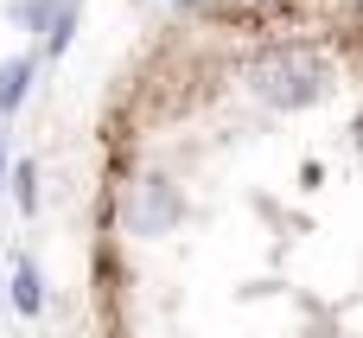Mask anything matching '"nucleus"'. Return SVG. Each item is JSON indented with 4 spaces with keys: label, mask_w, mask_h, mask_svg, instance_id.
I'll use <instances>...</instances> for the list:
<instances>
[{
    "label": "nucleus",
    "mask_w": 363,
    "mask_h": 338,
    "mask_svg": "<svg viewBox=\"0 0 363 338\" xmlns=\"http://www.w3.org/2000/svg\"><path fill=\"white\" fill-rule=\"evenodd\" d=\"M249 89L268 102V109H313L325 96V70L306 45H268L249 70Z\"/></svg>",
    "instance_id": "obj_1"
},
{
    "label": "nucleus",
    "mask_w": 363,
    "mask_h": 338,
    "mask_svg": "<svg viewBox=\"0 0 363 338\" xmlns=\"http://www.w3.org/2000/svg\"><path fill=\"white\" fill-rule=\"evenodd\" d=\"M179 211H185L179 185H172V179H147V185L134 192V211H128V224H134V236H166V230L179 224Z\"/></svg>",
    "instance_id": "obj_2"
},
{
    "label": "nucleus",
    "mask_w": 363,
    "mask_h": 338,
    "mask_svg": "<svg viewBox=\"0 0 363 338\" xmlns=\"http://www.w3.org/2000/svg\"><path fill=\"white\" fill-rule=\"evenodd\" d=\"M6 300H13V313H26V320L45 313V275H38L32 256H13V262H6Z\"/></svg>",
    "instance_id": "obj_3"
},
{
    "label": "nucleus",
    "mask_w": 363,
    "mask_h": 338,
    "mask_svg": "<svg viewBox=\"0 0 363 338\" xmlns=\"http://www.w3.org/2000/svg\"><path fill=\"white\" fill-rule=\"evenodd\" d=\"M32 77H38V58H6V64H0V115H19V109H26Z\"/></svg>",
    "instance_id": "obj_4"
},
{
    "label": "nucleus",
    "mask_w": 363,
    "mask_h": 338,
    "mask_svg": "<svg viewBox=\"0 0 363 338\" xmlns=\"http://www.w3.org/2000/svg\"><path fill=\"white\" fill-rule=\"evenodd\" d=\"M70 38H77V0H57L51 19H45V32H38V51H45V58H64Z\"/></svg>",
    "instance_id": "obj_5"
},
{
    "label": "nucleus",
    "mask_w": 363,
    "mask_h": 338,
    "mask_svg": "<svg viewBox=\"0 0 363 338\" xmlns=\"http://www.w3.org/2000/svg\"><path fill=\"white\" fill-rule=\"evenodd\" d=\"M13 205H19V211H38V166H32V160L13 166Z\"/></svg>",
    "instance_id": "obj_6"
},
{
    "label": "nucleus",
    "mask_w": 363,
    "mask_h": 338,
    "mask_svg": "<svg viewBox=\"0 0 363 338\" xmlns=\"http://www.w3.org/2000/svg\"><path fill=\"white\" fill-rule=\"evenodd\" d=\"M51 6H57V0H13V6H6V19H13V26H26V32H45Z\"/></svg>",
    "instance_id": "obj_7"
},
{
    "label": "nucleus",
    "mask_w": 363,
    "mask_h": 338,
    "mask_svg": "<svg viewBox=\"0 0 363 338\" xmlns=\"http://www.w3.org/2000/svg\"><path fill=\"white\" fill-rule=\"evenodd\" d=\"M0 185H6V134H0Z\"/></svg>",
    "instance_id": "obj_8"
},
{
    "label": "nucleus",
    "mask_w": 363,
    "mask_h": 338,
    "mask_svg": "<svg viewBox=\"0 0 363 338\" xmlns=\"http://www.w3.org/2000/svg\"><path fill=\"white\" fill-rule=\"evenodd\" d=\"M179 6H185V0H179Z\"/></svg>",
    "instance_id": "obj_9"
}]
</instances>
